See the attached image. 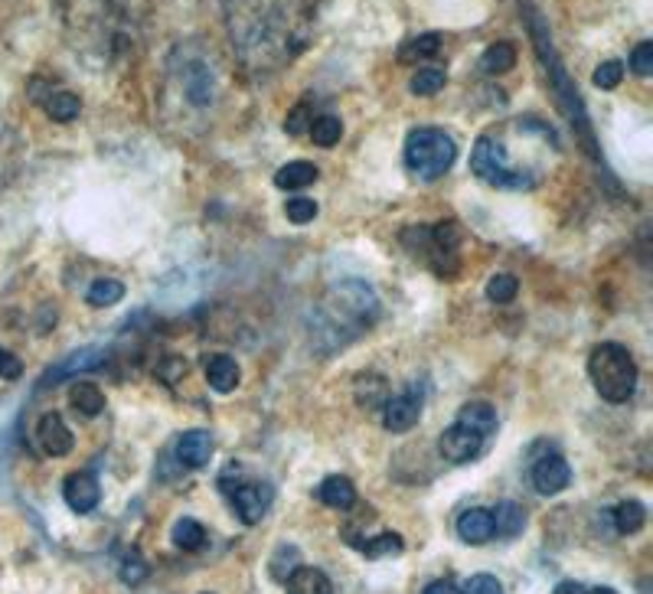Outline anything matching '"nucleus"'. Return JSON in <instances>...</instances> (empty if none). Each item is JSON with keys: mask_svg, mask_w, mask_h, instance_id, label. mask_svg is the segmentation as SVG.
<instances>
[{"mask_svg": "<svg viewBox=\"0 0 653 594\" xmlns=\"http://www.w3.org/2000/svg\"><path fill=\"white\" fill-rule=\"evenodd\" d=\"M418 418H422V392L415 386H409L399 395H389L383 402V425L392 435H405V431H412L418 425Z\"/></svg>", "mask_w": 653, "mask_h": 594, "instance_id": "6e6552de", "label": "nucleus"}, {"mask_svg": "<svg viewBox=\"0 0 653 594\" xmlns=\"http://www.w3.org/2000/svg\"><path fill=\"white\" fill-rule=\"evenodd\" d=\"M314 125V115H311V105L301 102V105H294L288 111V118H285V131L288 134H307V128Z\"/></svg>", "mask_w": 653, "mask_h": 594, "instance_id": "4c0bfd02", "label": "nucleus"}, {"mask_svg": "<svg viewBox=\"0 0 653 594\" xmlns=\"http://www.w3.org/2000/svg\"><path fill=\"white\" fill-rule=\"evenodd\" d=\"M585 594H618V591H614V588H591V591H588V588H585Z\"/></svg>", "mask_w": 653, "mask_h": 594, "instance_id": "c03bdc74", "label": "nucleus"}, {"mask_svg": "<svg viewBox=\"0 0 653 594\" xmlns=\"http://www.w3.org/2000/svg\"><path fill=\"white\" fill-rule=\"evenodd\" d=\"M556 594H585V585H582V581H562V585L556 588Z\"/></svg>", "mask_w": 653, "mask_h": 594, "instance_id": "37998d69", "label": "nucleus"}, {"mask_svg": "<svg viewBox=\"0 0 653 594\" xmlns=\"http://www.w3.org/2000/svg\"><path fill=\"white\" fill-rule=\"evenodd\" d=\"M484 444H487V438H480L477 431H471V428H464V425L454 422L451 428L441 431L438 454L445 457L448 464H471L474 457L484 451Z\"/></svg>", "mask_w": 653, "mask_h": 594, "instance_id": "1a4fd4ad", "label": "nucleus"}, {"mask_svg": "<svg viewBox=\"0 0 653 594\" xmlns=\"http://www.w3.org/2000/svg\"><path fill=\"white\" fill-rule=\"evenodd\" d=\"M209 457H213V435L203 428L196 431H187V435H180L177 441V464L187 467V470H200L209 464Z\"/></svg>", "mask_w": 653, "mask_h": 594, "instance_id": "dca6fc26", "label": "nucleus"}, {"mask_svg": "<svg viewBox=\"0 0 653 594\" xmlns=\"http://www.w3.org/2000/svg\"><path fill=\"white\" fill-rule=\"evenodd\" d=\"M454 422L477 431L480 438H490L497 431V412H494V405H490V402H467Z\"/></svg>", "mask_w": 653, "mask_h": 594, "instance_id": "aec40b11", "label": "nucleus"}, {"mask_svg": "<svg viewBox=\"0 0 653 594\" xmlns=\"http://www.w3.org/2000/svg\"><path fill=\"white\" fill-rule=\"evenodd\" d=\"M20 376H23V363H20L10 350H4V346H0V379H10V382H14V379H20Z\"/></svg>", "mask_w": 653, "mask_h": 594, "instance_id": "a19ab883", "label": "nucleus"}, {"mask_svg": "<svg viewBox=\"0 0 653 594\" xmlns=\"http://www.w3.org/2000/svg\"><path fill=\"white\" fill-rule=\"evenodd\" d=\"M588 376L595 392L611 405L631 402L637 389V363L621 343H598L588 356Z\"/></svg>", "mask_w": 653, "mask_h": 594, "instance_id": "20e7f679", "label": "nucleus"}, {"mask_svg": "<svg viewBox=\"0 0 653 594\" xmlns=\"http://www.w3.org/2000/svg\"><path fill=\"white\" fill-rule=\"evenodd\" d=\"M471 170L484 183L500 187V190H529V187H536V180H539L536 173H529V167L513 164L507 144L494 138V134H484V138L477 141L474 154H471Z\"/></svg>", "mask_w": 653, "mask_h": 594, "instance_id": "423d86ee", "label": "nucleus"}, {"mask_svg": "<svg viewBox=\"0 0 653 594\" xmlns=\"http://www.w3.org/2000/svg\"><path fill=\"white\" fill-rule=\"evenodd\" d=\"M232 500V510L242 519L245 526H255L262 523L265 513H268V503H271V487L265 484H252V480H242V484L229 493Z\"/></svg>", "mask_w": 653, "mask_h": 594, "instance_id": "9d476101", "label": "nucleus"}, {"mask_svg": "<svg viewBox=\"0 0 653 594\" xmlns=\"http://www.w3.org/2000/svg\"><path fill=\"white\" fill-rule=\"evenodd\" d=\"M69 399H72V408L85 418H95V415L105 412V395L98 386H92V382H76L69 392Z\"/></svg>", "mask_w": 653, "mask_h": 594, "instance_id": "a878e982", "label": "nucleus"}, {"mask_svg": "<svg viewBox=\"0 0 653 594\" xmlns=\"http://www.w3.org/2000/svg\"><path fill=\"white\" fill-rule=\"evenodd\" d=\"M458 536L467 546H484L494 539V516L490 510H467L458 516Z\"/></svg>", "mask_w": 653, "mask_h": 594, "instance_id": "f3484780", "label": "nucleus"}, {"mask_svg": "<svg viewBox=\"0 0 653 594\" xmlns=\"http://www.w3.org/2000/svg\"><path fill=\"white\" fill-rule=\"evenodd\" d=\"M458 160V144L441 128H415L405 141V167L418 180H441Z\"/></svg>", "mask_w": 653, "mask_h": 594, "instance_id": "39448f33", "label": "nucleus"}, {"mask_svg": "<svg viewBox=\"0 0 653 594\" xmlns=\"http://www.w3.org/2000/svg\"><path fill=\"white\" fill-rule=\"evenodd\" d=\"M379 317V297L366 281H340L317 304L311 343L320 353H334L353 343L360 333L373 327Z\"/></svg>", "mask_w": 653, "mask_h": 594, "instance_id": "f03ea898", "label": "nucleus"}, {"mask_svg": "<svg viewBox=\"0 0 653 594\" xmlns=\"http://www.w3.org/2000/svg\"><path fill=\"white\" fill-rule=\"evenodd\" d=\"M516 291H520V284H516L513 275H494L487 281V297L494 304H510L516 297Z\"/></svg>", "mask_w": 653, "mask_h": 594, "instance_id": "72a5a7b5", "label": "nucleus"}, {"mask_svg": "<svg viewBox=\"0 0 653 594\" xmlns=\"http://www.w3.org/2000/svg\"><path fill=\"white\" fill-rule=\"evenodd\" d=\"M490 516H494V536H500V539H516L526 526V510L513 500L497 503V510Z\"/></svg>", "mask_w": 653, "mask_h": 594, "instance_id": "4be33fe9", "label": "nucleus"}, {"mask_svg": "<svg viewBox=\"0 0 653 594\" xmlns=\"http://www.w3.org/2000/svg\"><path fill=\"white\" fill-rule=\"evenodd\" d=\"M170 89H174L183 105L206 111L213 108L219 95V76L209 53L200 43L177 46V53L170 56Z\"/></svg>", "mask_w": 653, "mask_h": 594, "instance_id": "7ed1b4c3", "label": "nucleus"}, {"mask_svg": "<svg viewBox=\"0 0 653 594\" xmlns=\"http://www.w3.org/2000/svg\"><path fill=\"white\" fill-rule=\"evenodd\" d=\"M631 69L637 76H650L653 72V43H640L631 56Z\"/></svg>", "mask_w": 653, "mask_h": 594, "instance_id": "ea45409f", "label": "nucleus"}, {"mask_svg": "<svg viewBox=\"0 0 653 594\" xmlns=\"http://www.w3.org/2000/svg\"><path fill=\"white\" fill-rule=\"evenodd\" d=\"M445 85H448V76L441 69H418L415 76H412V92L422 95V98L438 95L441 89H445Z\"/></svg>", "mask_w": 653, "mask_h": 594, "instance_id": "473e14b6", "label": "nucleus"}, {"mask_svg": "<svg viewBox=\"0 0 653 594\" xmlns=\"http://www.w3.org/2000/svg\"><path fill=\"white\" fill-rule=\"evenodd\" d=\"M317 497H320V503H324V506H330V510H353L356 487H353V480L334 474V477H327L324 484H320Z\"/></svg>", "mask_w": 653, "mask_h": 594, "instance_id": "412c9836", "label": "nucleus"}, {"mask_svg": "<svg viewBox=\"0 0 653 594\" xmlns=\"http://www.w3.org/2000/svg\"><path fill=\"white\" fill-rule=\"evenodd\" d=\"M360 552L366 559H383V555H392V552H402V539L396 532H379L376 539H366V542H356Z\"/></svg>", "mask_w": 653, "mask_h": 594, "instance_id": "2f4dec72", "label": "nucleus"}, {"mask_svg": "<svg viewBox=\"0 0 653 594\" xmlns=\"http://www.w3.org/2000/svg\"><path fill=\"white\" fill-rule=\"evenodd\" d=\"M441 49V36L438 33H422V36H412L399 46V63L402 66H412V63H422V59H431Z\"/></svg>", "mask_w": 653, "mask_h": 594, "instance_id": "393cba45", "label": "nucleus"}, {"mask_svg": "<svg viewBox=\"0 0 653 594\" xmlns=\"http://www.w3.org/2000/svg\"><path fill=\"white\" fill-rule=\"evenodd\" d=\"M63 500L69 503V510L72 513H92L98 500H102V487H98V480L95 474H89V470H76V474H69L66 477V484H63Z\"/></svg>", "mask_w": 653, "mask_h": 594, "instance_id": "ddd939ff", "label": "nucleus"}, {"mask_svg": "<svg viewBox=\"0 0 653 594\" xmlns=\"http://www.w3.org/2000/svg\"><path fill=\"white\" fill-rule=\"evenodd\" d=\"M611 519H614V529H618L621 536H634V532H640L647 523V506L640 500H624V503L614 506Z\"/></svg>", "mask_w": 653, "mask_h": 594, "instance_id": "b1692460", "label": "nucleus"}, {"mask_svg": "<svg viewBox=\"0 0 653 594\" xmlns=\"http://www.w3.org/2000/svg\"><path fill=\"white\" fill-rule=\"evenodd\" d=\"M118 575H121L125 585H141V581L147 578V562L141 559L138 552H128L118 565Z\"/></svg>", "mask_w": 653, "mask_h": 594, "instance_id": "e433bc0d", "label": "nucleus"}, {"mask_svg": "<svg viewBox=\"0 0 653 594\" xmlns=\"http://www.w3.org/2000/svg\"><path fill=\"white\" fill-rule=\"evenodd\" d=\"M461 594H503V585H500V578L480 572V575H471L464 581Z\"/></svg>", "mask_w": 653, "mask_h": 594, "instance_id": "58836bf2", "label": "nucleus"}, {"mask_svg": "<svg viewBox=\"0 0 653 594\" xmlns=\"http://www.w3.org/2000/svg\"><path fill=\"white\" fill-rule=\"evenodd\" d=\"M121 297H125V284L115 278H98L89 291H85V301L89 307H115Z\"/></svg>", "mask_w": 653, "mask_h": 594, "instance_id": "c85d7f7f", "label": "nucleus"}, {"mask_svg": "<svg viewBox=\"0 0 653 594\" xmlns=\"http://www.w3.org/2000/svg\"><path fill=\"white\" fill-rule=\"evenodd\" d=\"M30 98L36 105H40L43 111L53 121H72L82 111V102L72 92H63V89H40V85L33 82V89H30Z\"/></svg>", "mask_w": 653, "mask_h": 594, "instance_id": "2eb2a0df", "label": "nucleus"}, {"mask_svg": "<svg viewBox=\"0 0 653 594\" xmlns=\"http://www.w3.org/2000/svg\"><path fill=\"white\" fill-rule=\"evenodd\" d=\"M36 444H40V451L49 457H66L72 448H76V438H72V431L63 422V415L46 412L40 418V425H36Z\"/></svg>", "mask_w": 653, "mask_h": 594, "instance_id": "f8f14e48", "label": "nucleus"}, {"mask_svg": "<svg viewBox=\"0 0 653 594\" xmlns=\"http://www.w3.org/2000/svg\"><path fill=\"white\" fill-rule=\"evenodd\" d=\"M105 360H108V353L102 350V346H85V350H76V353L69 356V360H63L59 366L49 369L46 379H43V386H56V382H63V379L76 376V373H89V369L102 366Z\"/></svg>", "mask_w": 653, "mask_h": 594, "instance_id": "4468645a", "label": "nucleus"}, {"mask_svg": "<svg viewBox=\"0 0 653 594\" xmlns=\"http://www.w3.org/2000/svg\"><path fill=\"white\" fill-rule=\"evenodd\" d=\"M422 594H461V588L454 585L451 578H441V581H431V585Z\"/></svg>", "mask_w": 653, "mask_h": 594, "instance_id": "79ce46f5", "label": "nucleus"}, {"mask_svg": "<svg viewBox=\"0 0 653 594\" xmlns=\"http://www.w3.org/2000/svg\"><path fill=\"white\" fill-rule=\"evenodd\" d=\"M513 63H516V49L510 43H494L480 56V72L484 76H503V72L513 69Z\"/></svg>", "mask_w": 653, "mask_h": 594, "instance_id": "cd10ccee", "label": "nucleus"}, {"mask_svg": "<svg viewBox=\"0 0 653 594\" xmlns=\"http://www.w3.org/2000/svg\"><path fill=\"white\" fill-rule=\"evenodd\" d=\"M285 216L294 222V226H307L311 219H317V203L307 200V196H294V200L285 203Z\"/></svg>", "mask_w": 653, "mask_h": 594, "instance_id": "c9c22d12", "label": "nucleus"}, {"mask_svg": "<svg viewBox=\"0 0 653 594\" xmlns=\"http://www.w3.org/2000/svg\"><path fill=\"white\" fill-rule=\"evenodd\" d=\"M621 79H624V63H618V59H608V63H601L595 69V76H591V82H595L598 89H605V92L618 89Z\"/></svg>", "mask_w": 653, "mask_h": 594, "instance_id": "f704fd0d", "label": "nucleus"}, {"mask_svg": "<svg viewBox=\"0 0 653 594\" xmlns=\"http://www.w3.org/2000/svg\"><path fill=\"white\" fill-rule=\"evenodd\" d=\"M170 539H174V546L183 549V552H200L206 546V526L196 523V519H190V516H183L174 523Z\"/></svg>", "mask_w": 653, "mask_h": 594, "instance_id": "bb28decb", "label": "nucleus"}, {"mask_svg": "<svg viewBox=\"0 0 653 594\" xmlns=\"http://www.w3.org/2000/svg\"><path fill=\"white\" fill-rule=\"evenodd\" d=\"M226 20L232 43L252 69L285 66L307 43L301 0H226Z\"/></svg>", "mask_w": 653, "mask_h": 594, "instance_id": "f257e3e1", "label": "nucleus"}, {"mask_svg": "<svg viewBox=\"0 0 653 594\" xmlns=\"http://www.w3.org/2000/svg\"><path fill=\"white\" fill-rule=\"evenodd\" d=\"M412 235L425 242L422 249H412V252L422 255L435 275L445 278V275H454V271H458V265H461L458 262V229L454 226H435V229L422 226V229H412Z\"/></svg>", "mask_w": 653, "mask_h": 594, "instance_id": "0eeeda50", "label": "nucleus"}, {"mask_svg": "<svg viewBox=\"0 0 653 594\" xmlns=\"http://www.w3.org/2000/svg\"><path fill=\"white\" fill-rule=\"evenodd\" d=\"M307 134H311V141L317 147H334L343 138V125L334 115H320V118H314V125L307 128Z\"/></svg>", "mask_w": 653, "mask_h": 594, "instance_id": "c756f323", "label": "nucleus"}, {"mask_svg": "<svg viewBox=\"0 0 653 594\" xmlns=\"http://www.w3.org/2000/svg\"><path fill=\"white\" fill-rule=\"evenodd\" d=\"M320 177V170L311 164V160H291L278 173H275V187L278 190H304Z\"/></svg>", "mask_w": 653, "mask_h": 594, "instance_id": "5701e85b", "label": "nucleus"}, {"mask_svg": "<svg viewBox=\"0 0 653 594\" xmlns=\"http://www.w3.org/2000/svg\"><path fill=\"white\" fill-rule=\"evenodd\" d=\"M17 164H20V144L7 128H0V187L14 177Z\"/></svg>", "mask_w": 653, "mask_h": 594, "instance_id": "7c9ffc66", "label": "nucleus"}, {"mask_svg": "<svg viewBox=\"0 0 653 594\" xmlns=\"http://www.w3.org/2000/svg\"><path fill=\"white\" fill-rule=\"evenodd\" d=\"M285 591L288 594H334L330 578L314 565H298L294 572L285 578Z\"/></svg>", "mask_w": 653, "mask_h": 594, "instance_id": "6ab92c4d", "label": "nucleus"}, {"mask_svg": "<svg viewBox=\"0 0 653 594\" xmlns=\"http://www.w3.org/2000/svg\"><path fill=\"white\" fill-rule=\"evenodd\" d=\"M572 484V467L565 464V457L549 454L533 464V490L539 497H556V493L569 490Z\"/></svg>", "mask_w": 653, "mask_h": 594, "instance_id": "9b49d317", "label": "nucleus"}, {"mask_svg": "<svg viewBox=\"0 0 653 594\" xmlns=\"http://www.w3.org/2000/svg\"><path fill=\"white\" fill-rule=\"evenodd\" d=\"M239 363L232 360V356H209L206 360V382H209V389L219 392V395H229L232 389L239 386Z\"/></svg>", "mask_w": 653, "mask_h": 594, "instance_id": "a211bd4d", "label": "nucleus"}]
</instances>
